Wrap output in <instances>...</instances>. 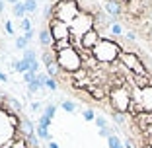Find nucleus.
<instances>
[{
    "mask_svg": "<svg viewBox=\"0 0 152 148\" xmlns=\"http://www.w3.org/2000/svg\"><path fill=\"white\" fill-rule=\"evenodd\" d=\"M102 6L152 53V0H102Z\"/></svg>",
    "mask_w": 152,
    "mask_h": 148,
    "instance_id": "f257e3e1",
    "label": "nucleus"
},
{
    "mask_svg": "<svg viewBox=\"0 0 152 148\" xmlns=\"http://www.w3.org/2000/svg\"><path fill=\"white\" fill-rule=\"evenodd\" d=\"M80 12H82V6L78 4V0H58L57 4L53 6L55 20L66 23V26H70V23L78 18Z\"/></svg>",
    "mask_w": 152,
    "mask_h": 148,
    "instance_id": "f03ea898",
    "label": "nucleus"
},
{
    "mask_svg": "<svg viewBox=\"0 0 152 148\" xmlns=\"http://www.w3.org/2000/svg\"><path fill=\"white\" fill-rule=\"evenodd\" d=\"M57 64L61 70L68 72V74H74L76 70L82 68V58H80V53L70 47V49H64L61 53H57Z\"/></svg>",
    "mask_w": 152,
    "mask_h": 148,
    "instance_id": "7ed1b4c3",
    "label": "nucleus"
},
{
    "mask_svg": "<svg viewBox=\"0 0 152 148\" xmlns=\"http://www.w3.org/2000/svg\"><path fill=\"white\" fill-rule=\"evenodd\" d=\"M49 31L51 35H53L55 41H61V39H68L70 37V26H66V23L58 22V20H53L49 26Z\"/></svg>",
    "mask_w": 152,
    "mask_h": 148,
    "instance_id": "20e7f679",
    "label": "nucleus"
},
{
    "mask_svg": "<svg viewBox=\"0 0 152 148\" xmlns=\"http://www.w3.org/2000/svg\"><path fill=\"white\" fill-rule=\"evenodd\" d=\"M39 43H41V47H53L55 45V39H53V35H51V31L45 27V29H41L39 31Z\"/></svg>",
    "mask_w": 152,
    "mask_h": 148,
    "instance_id": "39448f33",
    "label": "nucleus"
},
{
    "mask_svg": "<svg viewBox=\"0 0 152 148\" xmlns=\"http://www.w3.org/2000/svg\"><path fill=\"white\" fill-rule=\"evenodd\" d=\"M12 66H14V70H16V72H22V74H26V72H29V66H31V63H27V61L20 58V61H14Z\"/></svg>",
    "mask_w": 152,
    "mask_h": 148,
    "instance_id": "423d86ee",
    "label": "nucleus"
},
{
    "mask_svg": "<svg viewBox=\"0 0 152 148\" xmlns=\"http://www.w3.org/2000/svg\"><path fill=\"white\" fill-rule=\"evenodd\" d=\"M12 14L16 16V18H20V20H23V18H26L27 10H26V4H23L22 0H20L18 4H14V6H12Z\"/></svg>",
    "mask_w": 152,
    "mask_h": 148,
    "instance_id": "0eeeda50",
    "label": "nucleus"
},
{
    "mask_svg": "<svg viewBox=\"0 0 152 148\" xmlns=\"http://www.w3.org/2000/svg\"><path fill=\"white\" fill-rule=\"evenodd\" d=\"M4 101H8V105L14 109V113H22V103L18 101V99H14L12 96H8V94H4Z\"/></svg>",
    "mask_w": 152,
    "mask_h": 148,
    "instance_id": "6e6552de",
    "label": "nucleus"
},
{
    "mask_svg": "<svg viewBox=\"0 0 152 148\" xmlns=\"http://www.w3.org/2000/svg\"><path fill=\"white\" fill-rule=\"evenodd\" d=\"M35 133H37V136H39V139L49 140V142H51V135H49V129H47V127L37 125V127H35Z\"/></svg>",
    "mask_w": 152,
    "mask_h": 148,
    "instance_id": "1a4fd4ad",
    "label": "nucleus"
},
{
    "mask_svg": "<svg viewBox=\"0 0 152 148\" xmlns=\"http://www.w3.org/2000/svg\"><path fill=\"white\" fill-rule=\"evenodd\" d=\"M35 127L31 125V121H29V119H27V117H22V131L23 133H26V135H31V133H35Z\"/></svg>",
    "mask_w": 152,
    "mask_h": 148,
    "instance_id": "9d476101",
    "label": "nucleus"
},
{
    "mask_svg": "<svg viewBox=\"0 0 152 148\" xmlns=\"http://www.w3.org/2000/svg\"><path fill=\"white\" fill-rule=\"evenodd\" d=\"M27 90H29V94H35V92H41V90H45V84H41L39 80H33L31 84H27Z\"/></svg>",
    "mask_w": 152,
    "mask_h": 148,
    "instance_id": "9b49d317",
    "label": "nucleus"
},
{
    "mask_svg": "<svg viewBox=\"0 0 152 148\" xmlns=\"http://www.w3.org/2000/svg\"><path fill=\"white\" fill-rule=\"evenodd\" d=\"M22 58H23V61H27V63H35V61H39L33 49H26V51H23V57H22Z\"/></svg>",
    "mask_w": 152,
    "mask_h": 148,
    "instance_id": "f8f14e48",
    "label": "nucleus"
},
{
    "mask_svg": "<svg viewBox=\"0 0 152 148\" xmlns=\"http://www.w3.org/2000/svg\"><path fill=\"white\" fill-rule=\"evenodd\" d=\"M23 4H26V10H27V14H33V12H37V0H26V2H23Z\"/></svg>",
    "mask_w": 152,
    "mask_h": 148,
    "instance_id": "ddd939ff",
    "label": "nucleus"
},
{
    "mask_svg": "<svg viewBox=\"0 0 152 148\" xmlns=\"http://www.w3.org/2000/svg\"><path fill=\"white\" fill-rule=\"evenodd\" d=\"M45 70H47V74H49L51 78H57V74H58V70H61V68H58V64L55 63V64H49V66H45Z\"/></svg>",
    "mask_w": 152,
    "mask_h": 148,
    "instance_id": "4468645a",
    "label": "nucleus"
},
{
    "mask_svg": "<svg viewBox=\"0 0 152 148\" xmlns=\"http://www.w3.org/2000/svg\"><path fill=\"white\" fill-rule=\"evenodd\" d=\"M45 88H47V90H51V92H55L58 88V84H57V78H47V80H45Z\"/></svg>",
    "mask_w": 152,
    "mask_h": 148,
    "instance_id": "2eb2a0df",
    "label": "nucleus"
},
{
    "mask_svg": "<svg viewBox=\"0 0 152 148\" xmlns=\"http://www.w3.org/2000/svg\"><path fill=\"white\" fill-rule=\"evenodd\" d=\"M55 113H57V105H45V109H43V115H45V117L53 119Z\"/></svg>",
    "mask_w": 152,
    "mask_h": 148,
    "instance_id": "dca6fc26",
    "label": "nucleus"
},
{
    "mask_svg": "<svg viewBox=\"0 0 152 148\" xmlns=\"http://www.w3.org/2000/svg\"><path fill=\"white\" fill-rule=\"evenodd\" d=\"M39 136L35 135V133H31V135H27V142H29V146H33V148H37L39 146Z\"/></svg>",
    "mask_w": 152,
    "mask_h": 148,
    "instance_id": "f3484780",
    "label": "nucleus"
},
{
    "mask_svg": "<svg viewBox=\"0 0 152 148\" xmlns=\"http://www.w3.org/2000/svg\"><path fill=\"white\" fill-rule=\"evenodd\" d=\"M61 107H63L66 113H72V111L76 109V103H74V101H66V99H64V101L61 103Z\"/></svg>",
    "mask_w": 152,
    "mask_h": 148,
    "instance_id": "a211bd4d",
    "label": "nucleus"
},
{
    "mask_svg": "<svg viewBox=\"0 0 152 148\" xmlns=\"http://www.w3.org/2000/svg\"><path fill=\"white\" fill-rule=\"evenodd\" d=\"M20 27H22L23 31H31V22H29V18H23V20H20Z\"/></svg>",
    "mask_w": 152,
    "mask_h": 148,
    "instance_id": "6ab92c4d",
    "label": "nucleus"
},
{
    "mask_svg": "<svg viewBox=\"0 0 152 148\" xmlns=\"http://www.w3.org/2000/svg\"><path fill=\"white\" fill-rule=\"evenodd\" d=\"M51 121H53V119H49V117H45L43 113H41V115H39V119H37V125H43V127H47V129H49Z\"/></svg>",
    "mask_w": 152,
    "mask_h": 148,
    "instance_id": "aec40b11",
    "label": "nucleus"
},
{
    "mask_svg": "<svg viewBox=\"0 0 152 148\" xmlns=\"http://www.w3.org/2000/svg\"><path fill=\"white\" fill-rule=\"evenodd\" d=\"M16 49H20V51L27 49V41L23 39V37H18V39H16Z\"/></svg>",
    "mask_w": 152,
    "mask_h": 148,
    "instance_id": "412c9836",
    "label": "nucleus"
},
{
    "mask_svg": "<svg viewBox=\"0 0 152 148\" xmlns=\"http://www.w3.org/2000/svg\"><path fill=\"white\" fill-rule=\"evenodd\" d=\"M96 125H98L99 129H105V125H107V119H105V117H102V115H98V117H96Z\"/></svg>",
    "mask_w": 152,
    "mask_h": 148,
    "instance_id": "4be33fe9",
    "label": "nucleus"
},
{
    "mask_svg": "<svg viewBox=\"0 0 152 148\" xmlns=\"http://www.w3.org/2000/svg\"><path fill=\"white\" fill-rule=\"evenodd\" d=\"M84 119H86V121H96L94 109H86V111H84Z\"/></svg>",
    "mask_w": 152,
    "mask_h": 148,
    "instance_id": "5701e85b",
    "label": "nucleus"
},
{
    "mask_svg": "<svg viewBox=\"0 0 152 148\" xmlns=\"http://www.w3.org/2000/svg\"><path fill=\"white\" fill-rule=\"evenodd\" d=\"M35 76H37V74H33V72H26V74H23V82L31 84V82L35 80Z\"/></svg>",
    "mask_w": 152,
    "mask_h": 148,
    "instance_id": "b1692460",
    "label": "nucleus"
},
{
    "mask_svg": "<svg viewBox=\"0 0 152 148\" xmlns=\"http://www.w3.org/2000/svg\"><path fill=\"white\" fill-rule=\"evenodd\" d=\"M41 109H45L43 107V103H39V101H31V111H41Z\"/></svg>",
    "mask_w": 152,
    "mask_h": 148,
    "instance_id": "393cba45",
    "label": "nucleus"
},
{
    "mask_svg": "<svg viewBox=\"0 0 152 148\" xmlns=\"http://www.w3.org/2000/svg\"><path fill=\"white\" fill-rule=\"evenodd\" d=\"M33 35H35V33H33V29H31V31H27V33H23V35H22V37H23V39H26V41H27V43H29V41H31V39H33Z\"/></svg>",
    "mask_w": 152,
    "mask_h": 148,
    "instance_id": "a878e982",
    "label": "nucleus"
},
{
    "mask_svg": "<svg viewBox=\"0 0 152 148\" xmlns=\"http://www.w3.org/2000/svg\"><path fill=\"white\" fill-rule=\"evenodd\" d=\"M4 27H6V31H8L10 35H14V26H12V22H6Z\"/></svg>",
    "mask_w": 152,
    "mask_h": 148,
    "instance_id": "bb28decb",
    "label": "nucleus"
},
{
    "mask_svg": "<svg viewBox=\"0 0 152 148\" xmlns=\"http://www.w3.org/2000/svg\"><path fill=\"white\" fill-rule=\"evenodd\" d=\"M0 82H8V76H6L4 72H0Z\"/></svg>",
    "mask_w": 152,
    "mask_h": 148,
    "instance_id": "cd10ccee",
    "label": "nucleus"
},
{
    "mask_svg": "<svg viewBox=\"0 0 152 148\" xmlns=\"http://www.w3.org/2000/svg\"><path fill=\"white\" fill-rule=\"evenodd\" d=\"M49 148H58V144H57V142H53V140H51V142H49Z\"/></svg>",
    "mask_w": 152,
    "mask_h": 148,
    "instance_id": "c85d7f7f",
    "label": "nucleus"
},
{
    "mask_svg": "<svg viewBox=\"0 0 152 148\" xmlns=\"http://www.w3.org/2000/svg\"><path fill=\"white\" fill-rule=\"evenodd\" d=\"M4 12V0H0V14Z\"/></svg>",
    "mask_w": 152,
    "mask_h": 148,
    "instance_id": "c756f323",
    "label": "nucleus"
},
{
    "mask_svg": "<svg viewBox=\"0 0 152 148\" xmlns=\"http://www.w3.org/2000/svg\"><path fill=\"white\" fill-rule=\"evenodd\" d=\"M6 2H10V4H12V6H14V4H18L20 0H6Z\"/></svg>",
    "mask_w": 152,
    "mask_h": 148,
    "instance_id": "7c9ffc66",
    "label": "nucleus"
},
{
    "mask_svg": "<svg viewBox=\"0 0 152 148\" xmlns=\"http://www.w3.org/2000/svg\"><path fill=\"white\" fill-rule=\"evenodd\" d=\"M4 2H6V0H4Z\"/></svg>",
    "mask_w": 152,
    "mask_h": 148,
    "instance_id": "2f4dec72",
    "label": "nucleus"
}]
</instances>
